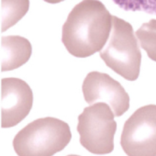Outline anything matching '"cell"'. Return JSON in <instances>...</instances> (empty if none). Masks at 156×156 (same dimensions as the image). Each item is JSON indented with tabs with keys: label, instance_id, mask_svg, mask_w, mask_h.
<instances>
[{
	"label": "cell",
	"instance_id": "6da1fadb",
	"mask_svg": "<svg viewBox=\"0 0 156 156\" xmlns=\"http://www.w3.org/2000/svg\"><path fill=\"white\" fill-rule=\"evenodd\" d=\"M112 15L98 0H83L69 13L62 26V42L70 54L87 58L106 45Z\"/></svg>",
	"mask_w": 156,
	"mask_h": 156
},
{
	"label": "cell",
	"instance_id": "7a4b0ae2",
	"mask_svg": "<svg viewBox=\"0 0 156 156\" xmlns=\"http://www.w3.org/2000/svg\"><path fill=\"white\" fill-rule=\"evenodd\" d=\"M69 125L56 118L38 119L22 129L13 140V147L19 156H53L71 141Z\"/></svg>",
	"mask_w": 156,
	"mask_h": 156
},
{
	"label": "cell",
	"instance_id": "3957f363",
	"mask_svg": "<svg viewBox=\"0 0 156 156\" xmlns=\"http://www.w3.org/2000/svg\"><path fill=\"white\" fill-rule=\"evenodd\" d=\"M100 57L116 73L128 81H135L140 74L141 52L132 26L112 16V27L106 47Z\"/></svg>",
	"mask_w": 156,
	"mask_h": 156
},
{
	"label": "cell",
	"instance_id": "277c9868",
	"mask_svg": "<svg viewBox=\"0 0 156 156\" xmlns=\"http://www.w3.org/2000/svg\"><path fill=\"white\" fill-rule=\"evenodd\" d=\"M76 129L81 145L89 152L104 155L113 151L117 122L107 104L98 102L85 108L78 116Z\"/></svg>",
	"mask_w": 156,
	"mask_h": 156
},
{
	"label": "cell",
	"instance_id": "5b68a950",
	"mask_svg": "<svg viewBox=\"0 0 156 156\" xmlns=\"http://www.w3.org/2000/svg\"><path fill=\"white\" fill-rule=\"evenodd\" d=\"M120 145L128 156H156V105L143 106L127 119Z\"/></svg>",
	"mask_w": 156,
	"mask_h": 156
},
{
	"label": "cell",
	"instance_id": "8992f818",
	"mask_svg": "<svg viewBox=\"0 0 156 156\" xmlns=\"http://www.w3.org/2000/svg\"><path fill=\"white\" fill-rule=\"evenodd\" d=\"M85 100L93 105L98 101L107 104L114 117H120L129 108V96L124 87L108 75L100 72H90L82 86Z\"/></svg>",
	"mask_w": 156,
	"mask_h": 156
},
{
	"label": "cell",
	"instance_id": "52a82bcc",
	"mask_svg": "<svg viewBox=\"0 0 156 156\" xmlns=\"http://www.w3.org/2000/svg\"><path fill=\"white\" fill-rule=\"evenodd\" d=\"M33 106V93L30 86L16 77L1 80V128L8 129L20 123Z\"/></svg>",
	"mask_w": 156,
	"mask_h": 156
},
{
	"label": "cell",
	"instance_id": "ba28073f",
	"mask_svg": "<svg viewBox=\"0 0 156 156\" xmlns=\"http://www.w3.org/2000/svg\"><path fill=\"white\" fill-rule=\"evenodd\" d=\"M1 71H12L25 64L30 58L32 47L29 40L21 36H5L1 39Z\"/></svg>",
	"mask_w": 156,
	"mask_h": 156
},
{
	"label": "cell",
	"instance_id": "9c48e42d",
	"mask_svg": "<svg viewBox=\"0 0 156 156\" xmlns=\"http://www.w3.org/2000/svg\"><path fill=\"white\" fill-rule=\"evenodd\" d=\"M30 0H1L2 23L4 32L17 24L29 11Z\"/></svg>",
	"mask_w": 156,
	"mask_h": 156
},
{
	"label": "cell",
	"instance_id": "30bf717a",
	"mask_svg": "<svg viewBox=\"0 0 156 156\" xmlns=\"http://www.w3.org/2000/svg\"><path fill=\"white\" fill-rule=\"evenodd\" d=\"M135 34L148 57L156 62V20L143 23Z\"/></svg>",
	"mask_w": 156,
	"mask_h": 156
},
{
	"label": "cell",
	"instance_id": "8fae6325",
	"mask_svg": "<svg viewBox=\"0 0 156 156\" xmlns=\"http://www.w3.org/2000/svg\"><path fill=\"white\" fill-rule=\"evenodd\" d=\"M126 11H142L156 16V0H112Z\"/></svg>",
	"mask_w": 156,
	"mask_h": 156
},
{
	"label": "cell",
	"instance_id": "7c38bea8",
	"mask_svg": "<svg viewBox=\"0 0 156 156\" xmlns=\"http://www.w3.org/2000/svg\"><path fill=\"white\" fill-rule=\"evenodd\" d=\"M43 1H45L47 3H50V4H57V3L64 1V0H43Z\"/></svg>",
	"mask_w": 156,
	"mask_h": 156
}]
</instances>
